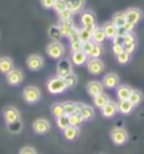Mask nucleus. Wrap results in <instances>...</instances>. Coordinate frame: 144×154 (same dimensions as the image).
I'll return each instance as SVG.
<instances>
[{
	"mask_svg": "<svg viewBox=\"0 0 144 154\" xmlns=\"http://www.w3.org/2000/svg\"><path fill=\"white\" fill-rule=\"evenodd\" d=\"M72 64L71 61L68 59H62L59 61V63L56 65V74L62 78H65L69 75L70 73H72Z\"/></svg>",
	"mask_w": 144,
	"mask_h": 154,
	"instance_id": "1a4fd4ad",
	"label": "nucleus"
},
{
	"mask_svg": "<svg viewBox=\"0 0 144 154\" xmlns=\"http://www.w3.org/2000/svg\"><path fill=\"white\" fill-rule=\"evenodd\" d=\"M96 27H83L82 26L81 28H79V38H80V41L82 43L92 41V34Z\"/></svg>",
	"mask_w": 144,
	"mask_h": 154,
	"instance_id": "aec40b11",
	"label": "nucleus"
},
{
	"mask_svg": "<svg viewBox=\"0 0 144 154\" xmlns=\"http://www.w3.org/2000/svg\"><path fill=\"white\" fill-rule=\"evenodd\" d=\"M6 80H7L9 86L17 87V86H19L21 82H23V80H24V74H23V72H21L20 70L14 69V70H11L8 74H6Z\"/></svg>",
	"mask_w": 144,
	"mask_h": 154,
	"instance_id": "6e6552de",
	"label": "nucleus"
},
{
	"mask_svg": "<svg viewBox=\"0 0 144 154\" xmlns=\"http://www.w3.org/2000/svg\"><path fill=\"white\" fill-rule=\"evenodd\" d=\"M87 70L91 73L92 75H99L104 72L105 70V64L100 59H91L87 62Z\"/></svg>",
	"mask_w": 144,
	"mask_h": 154,
	"instance_id": "423d86ee",
	"label": "nucleus"
},
{
	"mask_svg": "<svg viewBox=\"0 0 144 154\" xmlns=\"http://www.w3.org/2000/svg\"><path fill=\"white\" fill-rule=\"evenodd\" d=\"M123 27L126 32H133L134 28H135V24H133V23H131V22H126Z\"/></svg>",
	"mask_w": 144,
	"mask_h": 154,
	"instance_id": "de8ad7c7",
	"label": "nucleus"
},
{
	"mask_svg": "<svg viewBox=\"0 0 144 154\" xmlns=\"http://www.w3.org/2000/svg\"><path fill=\"white\" fill-rule=\"evenodd\" d=\"M80 23L83 27H96V15L92 10H85L80 16Z\"/></svg>",
	"mask_w": 144,
	"mask_h": 154,
	"instance_id": "9b49d317",
	"label": "nucleus"
},
{
	"mask_svg": "<svg viewBox=\"0 0 144 154\" xmlns=\"http://www.w3.org/2000/svg\"><path fill=\"white\" fill-rule=\"evenodd\" d=\"M143 99H144V96L142 91H140V90H137V89H133V91H132V94H131V97H130V100L133 103L134 106L141 105V103H143Z\"/></svg>",
	"mask_w": 144,
	"mask_h": 154,
	"instance_id": "cd10ccee",
	"label": "nucleus"
},
{
	"mask_svg": "<svg viewBox=\"0 0 144 154\" xmlns=\"http://www.w3.org/2000/svg\"><path fill=\"white\" fill-rule=\"evenodd\" d=\"M102 52H104V48L102 47V44L95 43V46H93L92 52H91L89 57H91V59H99L102 55Z\"/></svg>",
	"mask_w": 144,
	"mask_h": 154,
	"instance_id": "e433bc0d",
	"label": "nucleus"
},
{
	"mask_svg": "<svg viewBox=\"0 0 144 154\" xmlns=\"http://www.w3.org/2000/svg\"><path fill=\"white\" fill-rule=\"evenodd\" d=\"M65 1H67L68 8L74 14L80 13L86 6V0H65Z\"/></svg>",
	"mask_w": 144,
	"mask_h": 154,
	"instance_id": "4be33fe9",
	"label": "nucleus"
},
{
	"mask_svg": "<svg viewBox=\"0 0 144 154\" xmlns=\"http://www.w3.org/2000/svg\"><path fill=\"white\" fill-rule=\"evenodd\" d=\"M64 53H65V47L59 41H53L46 46V54L51 59L59 60L64 55Z\"/></svg>",
	"mask_w": 144,
	"mask_h": 154,
	"instance_id": "f03ea898",
	"label": "nucleus"
},
{
	"mask_svg": "<svg viewBox=\"0 0 144 154\" xmlns=\"http://www.w3.org/2000/svg\"><path fill=\"white\" fill-rule=\"evenodd\" d=\"M82 107H83V103H76V108H74V112H76V114H81Z\"/></svg>",
	"mask_w": 144,
	"mask_h": 154,
	"instance_id": "3c124183",
	"label": "nucleus"
},
{
	"mask_svg": "<svg viewBox=\"0 0 144 154\" xmlns=\"http://www.w3.org/2000/svg\"><path fill=\"white\" fill-rule=\"evenodd\" d=\"M135 48H136V43H133V44H130V45H126L125 46V51L128 52L130 54H132L133 52L135 51Z\"/></svg>",
	"mask_w": 144,
	"mask_h": 154,
	"instance_id": "8fccbe9b",
	"label": "nucleus"
},
{
	"mask_svg": "<svg viewBox=\"0 0 144 154\" xmlns=\"http://www.w3.org/2000/svg\"><path fill=\"white\" fill-rule=\"evenodd\" d=\"M117 106H118V111L121 114H123V115H128V114H131L133 109H134V105L132 103L130 99H126V100H119L118 103H117Z\"/></svg>",
	"mask_w": 144,
	"mask_h": 154,
	"instance_id": "412c9836",
	"label": "nucleus"
},
{
	"mask_svg": "<svg viewBox=\"0 0 144 154\" xmlns=\"http://www.w3.org/2000/svg\"><path fill=\"white\" fill-rule=\"evenodd\" d=\"M82 46H83V43L80 41V38L70 39V48L72 52L82 51Z\"/></svg>",
	"mask_w": 144,
	"mask_h": 154,
	"instance_id": "4c0bfd02",
	"label": "nucleus"
},
{
	"mask_svg": "<svg viewBox=\"0 0 144 154\" xmlns=\"http://www.w3.org/2000/svg\"><path fill=\"white\" fill-rule=\"evenodd\" d=\"M46 88L49 92L52 94H64L67 90L69 89L67 82L64 80V78L60 77V75H55V77L50 78L46 82Z\"/></svg>",
	"mask_w": 144,
	"mask_h": 154,
	"instance_id": "f257e3e1",
	"label": "nucleus"
},
{
	"mask_svg": "<svg viewBox=\"0 0 144 154\" xmlns=\"http://www.w3.org/2000/svg\"><path fill=\"white\" fill-rule=\"evenodd\" d=\"M59 16L60 22H70V20H73V16H74V13L70 10L69 8L64 9L63 11H61L60 14H58Z\"/></svg>",
	"mask_w": 144,
	"mask_h": 154,
	"instance_id": "72a5a7b5",
	"label": "nucleus"
},
{
	"mask_svg": "<svg viewBox=\"0 0 144 154\" xmlns=\"http://www.w3.org/2000/svg\"><path fill=\"white\" fill-rule=\"evenodd\" d=\"M111 22H113V24H114L117 28H119V27H123L124 25H125V23L127 22L126 19V15H125V11H119V13H116L113 16V18H111Z\"/></svg>",
	"mask_w": 144,
	"mask_h": 154,
	"instance_id": "a878e982",
	"label": "nucleus"
},
{
	"mask_svg": "<svg viewBox=\"0 0 144 154\" xmlns=\"http://www.w3.org/2000/svg\"><path fill=\"white\" fill-rule=\"evenodd\" d=\"M110 138L115 145H124L128 141V133L124 128H114L110 133Z\"/></svg>",
	"mask_w": 144,
	"mask_h": 154,
	"instance_id": "20e7f679",
	"label": "nucleus"
},
{
	"mask_svg": "<svg viewBox=\"0 0 144 154\" xmlns=\"http://www.w3.org/2000/svg\"><path fill=\"white\" fill-rule=\"evenodd\" d=\"M64 80H65V82H67V85H68L69 89H72V88H74V87H76V85H77V81H78V79H77V75L73 72L70 73L69 75H67V77L64 78Z\"/></svg>",
	"mask_w": 144,
	"mask_h": 154,
	"instance_id": "79ce46f5",
	"label": "nucleus"
},
{
	"mask_svg": "<svg viewBox=\"0 0 144 154\" xmlns=\"http://www.w3.org/2000/svg\"><path fill=\"white\" fill-rule=\"evenodd\" d=\"M14 61L8 56H2L0 57V72L4 74H8L11 70H14Z\"/></svg>",
	"mask_w": 144,
	"mask_h": 154,
	"instance_id": "a211bd4d",
	"label": "nucleus"
},
{
	"mask_svg": "<svg viewBox=\"0 0 144 154\" xmlns=\"http://www.w3.org/2000/svg\"><path fill=\"white\" fill-rule=\"evenodd\" d=\"M19 154H37V152L30 146H25L19 151Z\"/></svg>",
	"mask_w": 144,
	"mask_h": 154,
	"instance_id": "49530a36",
	"label": "nucleus"
},
{
	"mask_svg": "<svg viewBox=\"0 0 144 154\" xmlns=\"http://www.w3.org/2000/svg\"><path fill=\"white\" fill-rule=\"evenodd\" d=\"M67 8H68V6H67V1H65V0H56L52 9H53L56 14H60L61 11H63L64 9H67Z\"/></svg>",
	"mask_w": 144,
	"mask_h": 154,
	"instance_id": "58836bf2",
	"label": "nucleus"
},
{
	"mask_svg": "<svg viewBox=\"0 0 144 154\" xmlns=\"http://www.w3.org/2000/svg\"><path fill=\"white\" fill-rule=\"evenodd\" d=\"M100 110H102V115L104 116V117H106V118H111V117H114V116L117 114V111H118V106H117V103H115V101L109 100L104 107L100 108Z\"/></svg>",
	"mask_w": 144,
	"mask_h": 154,
	"instance_id": "4468645a",
	"label": "nucleus"
},
{
	"mask_svg": "<svg viewBox=\"0 0 144 154\" xmlns=\"http://www.w3.org/2000/svg\"><path fill=\"white\" fill-rule=\"evenodd\" d=\"M124 50H125L124 44H113V52H114L115 55H117V54H119V53H122Z\"/></svg>",
	"mask_w": 144,
	"mask_h": 154,
	"instance_id": "a18cd8bd",
	"label": "nucleus"
},
{
	"mask_svg": "<svg viewBox=\"0 0 144 154\" xmlns=\"http://www.w3.org/2000/svg\"><path fill=\"white\" fill-rule=\"evenodd\" d=\"M92 101H93V105H95L97 108L100 109V108H102L108 101H109V97H108L106 94L102 92V94H97L96 97H93Z\"/></svg>",
	"mask_w": 144,
	"mask_h": 154,
	"instance_id": "bb28decb",
	"label": "nucleus"
},
{
	"mask_svg": "<svg viewBox=\"0 0 144 154\" xmlns=\"http://www.w3.org/2000/svg\"><path fill=\"white\" fill-rule=\"evenodd\" d=\"M116 59H117L119 64H127L130 62V60H131V54L124 50L122 53H119V54L116 55Z\"/></svg>",
	"mask_w": 144,
	"mask_h": 154,
	"instance_id": "c9c22d12",
	"label": "nucleus"
},
{
	"mask_svg": "<svg viewBox=\"0 0 144 154\" xmlns=\"http://www.w3.org/2000/svg\"><path fill=\"white\" fill-rule=\"evenodd\" d=\"M81 116L83 117V119L86 122H89L95 117V110L91 106H88V105H83L82 107V110H81Z\"/></svg>",
	"mask_w": 144,
	"mask_h": 154,
	"instance_id": "c85d7f7f",
	"label": "nucleus"
},
{
	"mask_svg": "<svg viewBox=\"0 0 144 154\" xmlns=\"http://www.w3.org/2000/svg\"><path fill=\"white\" fill-rule=\"evenodd\" d=\"M26 65L30 71H39L44 66V59L38 54H32L27 57Z\"/></svg>",
	"mask_w": 144,
	"mask_h": 154,
	"instance_id": "0eeeda50",
	"label": "nucleus"
},
{
	"mask_svg": "<svg viewBox=\"0 0 144 154\" xmlns=\"http://www.w3.org/2000/svg\"><path fill=\"white\" fill-rule=\"evenodd\" d=\"M102 85L107 89H116L119 86V77L116 73H107L102 79Z\"/></svg>",
	"mask_w": 144,
	"mask_h": 154,
	"instance_id": "f8f14e48",
	"label": "nucleus"
},
{
	"mask_svg": "<svg viewBox=\"0 0 144 154\" xmlns=\"http://www.w3.org/2000/svg\"><path fill=\"white\" fill-rule=\"evenodd\" d=\"M7 128L11 134H19L23 129V124H21L20 120L11 123V124H7Z\"/></svg>",
	"mask_w": 144,
	"mask_h": 154,
	"instance_id": "f704fd0d",
	"label": "nucleus"
},
{
	"mask_svg": "<svg viewBox=\"0 0 144 154\" xmlns=\"http://www.w3.org/2000/svg\"><path fill=\"white\" fill-rule=\"evenodd\" d=\"M70 61H71L74 65L81 66V65L86 64V63L88 62V55H87L83 51L72 52L71 56H70Z\"/></svg>",
	"mask_w": 144,
	"mask_h": 154,
	"instance_id": "2eb2a0df",
	"label": "nucleus"
},
{
	"mask_svg": "<svg viewBox=\"0 0 144 154\" xmlns=\"http://www.w3.org/2000/svg\"><path fill=\"white\" fill-rule=\"evenodd\" d=\"M123 38H124V41H123L124 46L130 45V44H133V43H136V36L133 32H127L126 34L124 35Z\"/></svg>",
	"mask_w": 144,
	"mask_h": 154,
	"instance_id": "ea45409f",
	"label": "nucleus"
},
{
	"mask_svg": "<svg viewBox=\"0 0 144 154\" xmlns=\"http://www.w3.org/2000/svg\"><path fill=\"white\" fill-rule=\"evenodd\" d=\"M69 120H70V125L77 126V127L81 126V125L86 122V120L83 119V117L81 116V114H76V112L69 116Z\"/></svg>",
	"mask_w": 144,
	"mask_h": 154,
	"instance_id": "2f4dec72",
	"label": "nucleus"
},
{
	"mask_svg": "<svg viewBox=\"0 0 144 154\" xmlns=\"http://www.w3.org/2000/svg\"><path fill=\"white\" fill-rule=\"evenodd\" d=\"M59 27L62 36L63 37H68V38L70 37V35L72 34V32L76 29V26L73 24V20H70V22H60Z\"/></svg>",
	"mask_w": 144,
	"mask_h": 154,
	"instance_id": "6ab92c4d",
	"label": "nucleus"
},
{
	"mask_svg": "<svg viewBox=\"0 0 144 154\" xmlns=\"http://www.w3.org/2000/svg\"><path fill=\"white\" fill-rule=\"evenodd\" d=\"M51 114L53 117L58 118L60 116L64 115V108H63V103H55L51 106Z\"/></svg>",
	"mask_w": 144,
	"mask_h": 154,
	"instance_id": "c756f323",
	"label": "nucleus"
},
{
	"mask_svg": "<svg viewBox=\"0 0 144 154\" xmlns=\"http://www.w3.org/2000/svg\"><path fill=\"white\" fill-rule=\"evenodd\" d=\"M49 36L52 41H59L62 37L61 30H60L59 25H53L49 28Z\"/></svg>",
	"mask_w": 144,
	"mask_h": 154,
	"instance_id": "7c9ffc66",
	"label": "nucleus"
},
{
	"mask_svg": "<svg viewBox=\"0 0 144 154\" xmlns=\"http://www.w3.org/2000/svg\"><path fill=\"white\" fill-rule=\"evenodd\" d=\"M124 35H116L113 38V44H123Z\"/></svg>",
	"mask_w": 144,
	"mask_h": 154,
	"instance_id": "09e8293b",
	"label": "nucleus"
},
{
	"mask_svg": "<svg viewBox=\"0 0 144 154\" xmlns=\"http://www.w3.org/2000/svg\"><path fill=\"white\" fill-rule=\"evenodd\" d=\"M95 46V43H93L92 41H89V42H86L83 43V46H82V51L85 52L86 54L88 56H90L91 54V52H92V48Z\"/></svg>",
	"mask_w": 144,
	"mask_h": 154,
	"instance_id": "37998d69",
	"label": "nucleus"
},
{
	"mask_svg": "<svg viewBox=\"0 0 144 154\" xmlns=\"http://www.w3.org/2000/svg\"><path fill=\"white\" fill-rule=\"evenodd\" d=\"M63 108H64V115H72L74 114V108H76V103L73 101H67L63 103Z\"/></svg>",
	"mask_w": 144,
	"mask_h": 154,
	"instance_id": "a19ab883",
	"label": "nucleus"
},
{
	"mask_svg": "<svg viewBox=\"0 0 144 154\" xmlns=\"http://www.w3.org/2000/svg\"><path fill=\"white\" fill-rule=\"evenodd\" d=\"M104 85L102 82L97 81V80H92V81H89L88 85H87V92L90 97H96L97 94L104 92Z\"/></svg>",
	"mask_w": 144,
	"mask_h": 154,
	"instance_id": "ddd939ff",
	"label": "nucleus"
},
{
	"mask_svg": "<svg viewBox=\"0 0 144 154\" xmlns=\"http://www.w3.org/2000/svg\"><path fill=\"white\" fill-rule=\"evenodd\" d=\"M125 15H126L127 22H131V23H133V24H135V25L137 23L141 22L142 16H143L142 11L137 8H128L126 11H125Z\"/></svg>",
	"mask_w": 144,
	"mask_h": 154,
	"instance_id": "dca6fc26",
	"label": "nucleus"
},
{
	"mask_svg": "<svg viewBox=\"0 0 144 154\" xmlns=\"http://www.w3.org/2000/svg\"><path fill=\"white\" fill-rule=\"evenodd\" d=\"M102 28H104V32L106 34L107 38L113 39L116 36V34H117V27L113 24V22L105 23L104 26H102Z\"/></svg>",
	"mask_w": 144,
	"mask_h": 154,
	"instance_id": "393cba45",
	"label": "nucleus"
},
{
	"mask_svg": "<svg viewBox=\"0 0 144 154\" xmlns=\"http://www.w3.org/2000/svg\"><path fill=\"white\" fill-rule=\"evenodd\" d=\"M2 115H4V119L6 122V124H11V123L20 120V112L17 108L13 107V106L5 107L2 110Z\"/></svg>",
	"mask_w": 144,
	"mask_h": 154,
	"instance_id": "39448f33",
	"label": "nucleus"
},
{
	"mask_svg": "<svg viewBox=\"0 0 144 154\" xmlns=\"http://www.w3.org/2000/svg\"><path fill=\"white\" fill-rule=\"evenodd\" d=\"M132 91H133V89L130 86H127V85H119L116 88V96H117L118 100H126V99H130Z\"/></svg>",
	"mask_w": 144,
	"mask_h": 154,
	"instance_id": "f3484780",
	"label": "nucleus"
},
{
	"mask_svg": "<svg viewBox=\"0 0 144 154\" xmlns=\"http://www.w3.org/2000/svg\"><path fill=\"white\" fill-rule=\"evenodd\" d=\"M23 98L27 103H36L41 99V91L34 86H27L23 90Z\"/></svg>",
	"mask_w": 144,
	"mask_h": 154,
	"instance_id": "7ed1b4c3",
	"label": "nucleus"
},
{
	"mask_svg": "<svg viewBox=\"0 0 144 154\" xmlns=\"http://www.w3.org/2000/svg\"><path fill=\"white\" fill-rule=\"evenodd\" d=\"M56 120V125L61 131H64V129L70 126V120H69V116L68 115H62L55 118Z\"/></svg>",
	"mask_w": 144,
	"mask_h": 154,
	"instance_id": "473e14b6",
	"label": "nucleus"
},
{
	"mask_svg": "<svg viewBox=\"0 0 144 154\" xmlns=\"http://www.w3.org/2000/svg\"><path fill=\"white\" fill-rule=\"evenodd\" d=\"M107 38L106 34L104 32V28L102 27H96L95 30H93V34H92V42L96 44H102L104 41Z\"/></svg>",
	"mask_w": 144,
	"mask_h": 154,
	"instance_id": "b1692460",
	"label": "nucleus"
},
{
	"mask_svg": "<svg viewBox=\"0 0 144 154\" xmlns=\"http://www.w3.org/2000/svg\"><path fill=\"white\" fill-rule=\"evenodd\" d=\"M63 136H64V138L69 142L74 141L77 137L79 136V127L70 125L69 127H67V128L63 131Z\"/></svg>",
	"mask_w": 144,
	"mask_h": 154,
	"instance_id": "5701e85b",
	"label": "nucleus"
},
{
	"mask_svg": "<svg viewBox=\"0 0 144 154\" xmlns=\"http://www.w3.org/2000/svg\"><path fill=\"white\" fill-rule=\"evenodd\" d=\"M50 128H51V124L50 122L45 118H38L33 123V129L36 134H39V135H44V134H47L50 132Z\"/></svg>",
	"mask_w": 144,
	"mask_h": 154,
	"instance_id": "9d476101",
	"label": "nucleus"
},
{
	"mask_svg": "<svg viewBox=\"0 0 144 154\" xmlns=\"http://www.w3.org/2000/svg\"><path fill=\"white\" fill-rule=\"evenodd\" d=\"M55 1H56V0H41V5H42L43 8L52 9L55 4Z\"/></svg>",
	"mask_w": 144,
	"mask_h": 154,
	"instance_id": "c03bdc74",
	"label": "nucleus"
}]
</instances>
